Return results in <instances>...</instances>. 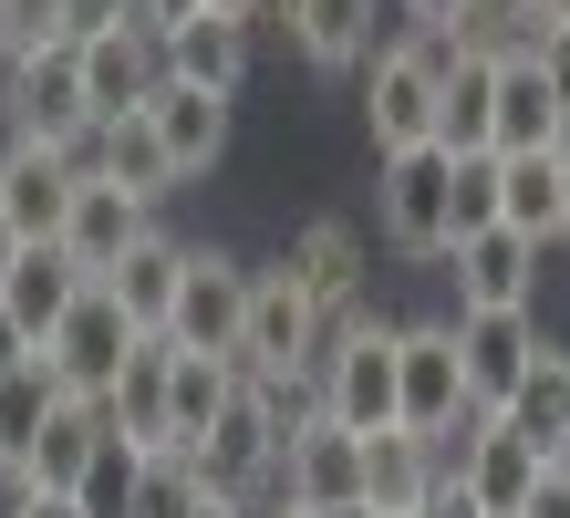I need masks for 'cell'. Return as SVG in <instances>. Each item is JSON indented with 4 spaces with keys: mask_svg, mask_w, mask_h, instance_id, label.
<instances>
[{
    "mask_svg": "<svg viewBox=\"0 0 570 518\" xmlns=\"http://www.w3.org/2000/svg\"><path fill=\"white\" fill-rule=\"evenodd\" d=\"M550 156L570 166V94H560V125H550Z\"/></svg>",
    "mask_w": 570,
    "mask_h": 518,
    "instance_id": "b9f144b4",
    "label": "cell"
},
{
    "mask_svg": "<svg viewBox=\"0 0 570 518\" xmlns=\"http://www.w3.org/2000/svg\"><path fill=\"white\" fill-rule=\"evenodd\" d=\"M249 518H312V508H291V498H281V488H271V498H259V508H249Z\"/></svg>",
    "mask_w": 570,
    "mask_h": 518,
    "instance_id": "7bdbcfd3",
    "label": "cell"
},
{
    "mask_svg": "<svg viewBox=\"0 0 570 518\" xmlns=\"http://www.w3.org/2000/svg\"><path fill=\"white\" fill-rule=\"evenodd\" d=\"M136 477H146V446H125V436H105V457L83 467V518H125V498H136Z\"/></svg>",
    "mask_w": 570,
    "mask_h": 518,
    "instance_id": "d6a6232c",
    "label": "cell"
},
{
    "mask_svg": "<svg viewBox=\"0 0 570 518\" xmlns=\"http://www.w3.org/2000/svg\"><path fill=\"white\" fill-rule=\"evenodd\" d=\"M498 426H509L529 457H570V353L560 342H540V353H529V373L509 384V404H498Z\"/></svg>",
    "mask_w": 570,
    "mask_h": 518,
    "instance_id": "d6986e66",
    "label": "cell"
},
{
    "mask_svg": "<svg viewBox=\"0 0 570 518\" xmlns=\"http://www.w3.org/2000/svg\"><path fill=\"white\" fill-rule=\"evenodd\" d=\"M146 125H156V146H166V166H177V177H208V166L228 156V94H197V84H156Z\"/></svg>",
    "mask_w": 570,
    "mask_h": 518,
    "instance_id": "603a6c76",
    "label": "cell"
},
{
    "mask_svg": "<svg viewBox=\"0 0 570 518\" xmlns=\"http://www.w3.org/2000/svg\"><path fill=\"white\" fill-rule=\"evenodd\" d=\"M239 394V363L218 353H166V446H197L218 426V404Z\"/></svg>",
    "mask_w": 570,
    "mask_h": 518,
    "instance_id": "83f0119b",
    "label": "cell"
},
{
    "mask_svg": "<svg viewBox=\"0 0 570 518\" xmlns=\"http://www.w3.org/2000/svg\"><path fill=\"white\" fill-rule=\"evenodd\" d=\"M11 260H21V238H11V218H0V281H11Z\"/></svg>",
    "mask_w": 570,
    "mask_h": 518,
    "instance_id": "bcb514c9",
    "label": "cell"
},
{
    "mask_svg": "<svg viewBox=\"0 0 570 518\" xmlns=\"http://www.w3.org/2000/svg\"><path fill=\"white\" fill-rule=\"evenodd\" d=\"M488 74H498L488 156H529V146H550V125H560V84L540 74V52H509V62H488Z\"/></svg>",
    "mask_w": 570,
    "mask_h": 518,
    "instance_id": "44dd1931",
    "label": "cell"
},
{
    "mask_svg": "<svg viewBox=\"0 0 570 518\" xmlns=\"http://www.w3.org/2000/svg\"><path fill=\"white\" fill-rule=\"evenodd\" d=\"M187 11H208V0H136V21H146V31H177Z\"/></svg>",
    "mask_w": 570,
    "mask_h": 518,
    "instance_id": "74e56055",
    "label": "cell"
},
{
    "mask_svg": "<svg viewBox=\"0 0 570 518\" xmlns=\"http://www.w3.org/2000/svg\"><path fill=\"white\" fill-rule=\"evenodd\" d=\"M208 508V477H197L187 446H156L146 477H136V498H125V518H197Z\"/></svg>",
    "mask_w": 570,
    "mask_h": 518,
    "instance_id": "f546056e",
    "label": "cell"
},
{
    "mask_svg": "<svg viewBox=\"0 0 570 518\" xmlns=\"http://www.w3.org/2000/svg\"><path fill=\"white\" fill-rule=\"evenodd\" d=\"M519 11H529V21H560V11H570V0H519Z\"/></svg>",
    "mask_w": 570,
    "mask_h": 518,
    "instance_id": "7dc6e473",
    "label": "cell"
},
{
    "mask_svg": "<svg viewBox=\"0 0 570 518\" xmlns=\"http://www.w3.org/2000/svg\"><path fill=\"white\" fill-rule=\"evenodd\" d=\"M560 187H570V166L550 146L498 156V228H519L529 250H550V238H560Z\"/></svg>",
    "mask_w": 570,
    "mask_h": 518,
    "instance_id": "484cf974",
    "label": "cell"
},
{
    "mask_svg": "<svg viewBox=\"0 0 570 518\" xmlns=\"http://www.w3.org/2000/svg\"><path fill=\"white\" fill-rule=\"evenodd\" d=\"M105 436H115V426H105V404L62 394V404L42 414V436L11 457V488H21V498H73V488H83V467L105 457Z\"/></svg>",
    "mask_w": 570,
    "mask_h": 518,
    "instance_id": "8fae6325",
    "label": "cell"
},
{
    "mask_svg": "<svg viewBox=\"0 0 570 518\" xmlns=\"http://www.w3.org/2000/svg\"><path fill=\"white\" fill-rule=\"evenodd\" d=\"M166 353H177V342L166 332H136V353H125V373L105 384V426L125 436V446H166Z\"/></svg>",
    "mask_w": 570,
    "mask_h": 518,
    "instance_id": "d4e9b609",
    "label": "cell"
},
{
    "mask_svg": "<svg viewBox=\"0 0 570 518\" xmlns=\"http://www.w3.org/2000/svg\"><path fill=\"white\" fill-rule=\"evenodd\" d=\"M312 518H374V508H363V498H353V508H312Z\"/></svg>",
    "mask_w": 570,
    "mask_h": 518,
    "instance_id": "681fc988",
    "label": "cell"
},
{
    "mask_svg": "<svg viewBox=\"0 0 570 518\" xmlns=\"http://www.w3.org/2000/svg\"><path fill=\"white\" fill-rule=\"evenodd\" d=\"M435 446L425 436H405V426H384V436H363V508L374 518H415L425 498H435Z\"/></svg>",
    "mask_w": 570,
    "mask_h": 518,
    "instance_id": "cb8c5ba5",
    "label": "cell"
},
{
    "mask_svg": "<svg viewBox=\"0 0 570 518\" xmlns=\"http://www.w3.org/2000/svg\"><path fill=\"white\" fill-rule=\"evenodd\" d=\"M239 384H249L259 414H271V436H281V446H291L301 426H322V384H312V373H239Z\"/></svg>",
    "mask_w": 570,
    "mask_h": 518,
    "instance_id": "1f68e13d",
    "label": "cell"
},
{
    "mask_svg": "<svg viewBox=\"0 0 570 518\" xmlns=\"http://www.w3.org/2000/svg\"><path fill=\"white\" fill-rule=\"evenodd\" d=\"M281 498L291 508H353L363 498V436H343L332 414H322V426H301L281 446Z\"/></svg>",
    "mask_w": 570,
    "mask_h": 518,
    "instance_id": "9a60e30c",
    "label": "cell"
},
{
    "mask_svg": "<svg viewBox=\"0 0 570 518\" xmlns=\"http://www.w3.org/2000/svg\"><path fill=\"white\" fill-rule=\"evenodd\" d=\"M21 363H31V332L11 322V311H0V373H21Z\"/></svg>",
    "mask_w": 570,
    "mask_h": 518,
    "instance_id": "f35d334b",
    "label": "cell"
},
{
    "mask_svg": "<svg viewBox=\"0 0 570 518\" xmlns=\"http://www.w3.org/2000/svg\"><path fill=\"white\" fill-rule=\"evenodd\" d=\"M156 52H166V84H197V94L249 84V21H228V11H187L177 31H156Z\"/></svg>",
    "mask_w": 570,
    "mask_h": 518,
    "instance_id": "2e32d148",
    "label": "cell"
},
{
    "mask_svg": "<svg viewBox=\"0 0 570 518\" xmlns=\"http://www.w3.org/2000/svg\"><path fill=\"white\" fill-rule=\"evenodd\" d=\"M519 518H570V457H560V467H540V488L519 498Z\"/></svg>",
    "mask_w": 570,
    "mask_h": 518,
    "instance_id": "8d00e7d4",
    "label": "cell"
},
{
    "mask_svg": "<svg viewBox=\"0 0 570 518\" xmlns=\"http://www.w3.org/2000/svg\"><path fill=\"white\" fill-rule=\"evenodd\" d=\"M456 11H466V0H405V21H415V31H446Z\"/></svg>",
    "mask_w": 570,
    "mask_h": 518,
    "instance_id": "ab89813d",
    "label": "cell"
},
{
    "mask_svg": "<svg viewBox=\"0 0 570 518\" xmlns=\"http://www.w3.org/2000/svg\"><path fill=\"white\" fill-rule=\"evenodd\" d=\"M239 322H249V270L228 260V250H187V281H177V311H166V342H177V353L239 363Z\"/></svg>",
    "mask_w": 570,
    "mask_h": 518,
    "instance_id": "277c9868",
    "label": "cell"
},
{
    "mask_svg": "<svg viewBox=\"0 0 570 518\" xmlns=\"http://www.w3.org/2000/svg\"><path fill=\"white\" fill-rule=\"evenodd\" d=\"M208 11H228V21H259V11H271V0H208Z\"/></svg>",
    "mask_w": 570,
    "mask_h": 518,
    "instance_id": "ee69618b",
    "label": "cell"
},
{
    "mask_svg": "<svg viewBox=\"0 0 570 518\" xmlns=\"http://www.w3.org/2000/svg\"><path fill=\"white\" fill-rule=\"evenodd\" d=\"M446 31H405L363 62V125H374V156H415L435 146V94H446Z\"/></svg>",
    "mask_w": 570,
    "mask_h": 518,
    "instance_id": "6da1fadb",
    "label": "cell"
},
{
    "mask_svg": "<svg viewBox=\"0 0 570 518\" xmlns=\"http://www.w3.org/2000/svg\"><path fill=\"white\" fill-rule=\"evenodd\" d=\"M456 394H466V414H498L509 404V384L529 373V353H540V322L529 311H456Z\"/></svg>",
    "mask_w": 570,
    "mask_h": 518,
    "instance_id": "ba28073f",
    "label": "cell"
},
{
    "mask_svg": "<svg viewBox=\"0 0 570 518\" xmlns=\"http://www.w3.org/2000/svg\"><path fill=\"white\" fill-rule=\"evenodd\" d=\"M488 104H498V74H488V62H446V94H435V146H446V156H488Z\"/></svg>",
    "mask_w": 570,
    "mask_h": 518,
    "instance_id": "f1b7e54d",
    "label": "cell"
},
{
    "mask_svg": "<svg viewBox=\"0 0 570 518\" xmlns=\"http://www.w3.org/2000/svg\"><path fill=\"white\" fill-rule=\"evenodd\" d=\"M52 42H62V0H0V62L52 52Z\"/></svg>",
    "mask_w": 570,
    "mask_h": 518,
    "instance_id": "e575fe53",
    "label": "cell"
},
{
    "mask_svg": "<svg viewBox=\"0 0 570 518\" xmlns=\"http://www.w3.org/2000/svg\"><path fill=\"white\" fill-rule=\"evenodd\" d=\"M115 21H136V0H62V42H94Z\"/></svg>",
    "mask_w": 570,
    "mask_h": 518,
    "instance_id": "d590c367",
    "label": "cell"
},
{
    "mask_svg": "<svg viewBox=\"0 0 570 518\" xmlns=\"http://www.w3.org/2000/svg\"><path fill=\"white\" fill-rule=\"evenodd\" d=\"M73 74H83L94 125H115V115H146V104H156L166 52H156L146 21H115V31H94V42H73Z\"/></svg>",
    "mask_w": 570,
    "mask_h": 518,
    "instance_id": "9c48e42d",
    "label": "cell"
},
{
    "mask_svg": "<svg viewBox=\"0 0 570 518\" xmlns=\"http://www.w3.org/2000/svg\"><path fill=\"white\" fill-rule=\"evenodd\" d=\"M83 187V156H62V146H0V218H11V238L31 250V238H62V207H73Z\"/></svg>",
    "mask_w": 570,
    "mask_h": 518,
    "instance_id": "7c38bea8",
    "label": "cell"
},
{
    "mask_svg": "<svg viewBox=\"0 0 570 518\" xmlns=\"http://www.w3.org/2000/svg\"><path fill=\"white\" fill-rule=\"evenodd\" d=\"M52 404H62V384H52V363H42V353H31L21 373H0V467H11L21 446L42 436V414H52Z\"/></svg>",
    "mask_w": 570,
    "mask_h": 518,
    "instance_id": "4dcf8cb0",
    "label": "cell"
},
{
    "mask_svg": "<svg viewBox=\"0 0 570 518\" xmlns=\"http://www.w3.org/2000/svg\"><path fill=\"white\" fill-rule=\"evenodd\" d=\"M197 518H249V508H239V498H218V488H208V508H197Z\"/></svg>",
    "mask_w": 570,
    "mask_h": 518,
    "instance_id": "f6af8a7d",
    "label": "cell"
},
{
    "mask_svg": "<svg viewBox=\"0 0 570 518\" xmlns=\"http://www.w3.org/2000/svg\"><path fill=\"white\" fill-rule=\"evenodd\" d=\"M94 281H83V270L73 260H62V238H31V250L11 260V281H0V311H11V322L31 332V353H42V342H52V322H62V311H73Z\"/></svg>",
    "mask_w": 570,
    "mask_h": 518,
    "instance_id": "7402d4cb",
    "label": "cell"
},
{
    "mask_svg": "<svg viewBox=\"0 0 570 518\" xmlns=\"http://www.w3.org/2000/svg\"><path fill=\"white\" fill-rule=\"evenodd\" d=\"M322 363V311L281 270H249V322H239V373H312Z\"/></svg>",
    "mask_w": 570,
    "mask_h": 518,
    "instance_id": "30bf717a",
    "label": "cell"
},
{
    "mask_svg": "<svg viewBox=\"0 0 570 518\" xmlns=\"http://www.w3.org/2000/svg\"><path fill=\"white\" fill-rule=\"evenodd\" d=\"M177 281H187V238L146 228L136 250H125V260L105 270V281H94V291H105V301H115L136 332H166V311H177Z\"/></svg>",
    "mask_w": 570,
    "mask_h": 518,
    "instance_id": "ffe728a7",
    "label": "cell"
},
{
    "mask_svg": "<svg viewBox=\"0 0 570 518\" xmlns=\"http://www.w3.org/2000/svg\"><path fill=\"white\" fill-rule=\"evenodd\" d=\"M83 166H94V177H115L136 207H156L166 187H177V166H166V146H156V125H146V115H115V125H94Z\"/></svg>",
    "mask_w": 570,
    "mask_h": 518,
    "instance_id": "4316f807",
    "label": "cell"
},
{
    "mask_svg": "<svg viewBox=\"0 0 570 518\" xmlns=\"http://www.w3.org/2000/svg\"><path fill=\"white\" fill-rule=\"evenodd\" d=\"M281 281L312 301V311L363 301V238H353V218H301L291 250H281Z\"/></svg>",
    "mask_w": 570,
    "mask_h": 518,
    "instance_id": "ac0fdd59",
    "label": "cell"
},
{
    "mask_svg": "<svg viewBox=\"0 0 570 518\" xmlns=\"http://www.w3.org/2000/svg\"><path fill=\"white\" fill-rule=\"evenodd\" d=\"M271 11L312 74H363L374 62V0H271Z\"/></svg>",
    "mask_w": 570,
    "mask_h": 518,
    "instance_id": "e0dca14e",
    "label": "cell"
},
{
    "mask_svg": "<svg viewBox=\"0 0 570 518\" xmlns=\"http://www.w3.org/2000/svg\"><path fill=\"white\" fill-rule=\"evenodd\" d=\"M446 270H456V311H529V291H540V250L519 228L446 238Z\"/></svg>",
    "mask_w": 570,
    "mask_h": 518,
    "instance_id": "5bb4252c",
    "label": "cell"
},
{
    "mask_svg": "<svg viewBox=\"0 0 570 518\" xmlns=\"http://www.w3.org/2000/svg\"><path fill=\"white\" fill-rule=\"evenodd\" d=\"M550 250H570V187H560V238H550Z\"/></svg>",
    "mask_w": 570,
    "mask_h": 518,
    "instance_id": "c3c4849f",
    "label": "cell"
},
{
    "mask_svg": "<svg viewBox=\"0 0 570 518\" xmlns=\"http://www.w3.org/2000/svg\"><path fill=\"white\" fill-rule=\"evenodd\" d=\"M498 228V156H456V187H446V238H478Z\"/></svg>",
    "mask_w": 570,
    "mask_h": 518,
    "instance_id": "836d02e7",
    "label": "cell"
},
{
    "mask_svg": "<svg viewBox=\"0 0 570 518\" xmlns=\"http://www.w3.org/2000/svg\"><path fill=\"white\" fill-rule=\"evenodd\" d=\"M0 518H83V498H21V508H0Z\"/></svg>",
    "mask_w": 570,
    "mask_h": 518,
    "instance_id": "60d3db41",
    "label": "cell"
},
{
    "mask_svg": "<svg viewBox=\"0 0 570 518\" xmlns=\"http://www.w3.org/2000/svg\"><path fill=\"white\" fill-rule=\"evenodd\" d=\"M466 414L456 394V332L446 322H394V426L405 436H446Z\"/></svg>",
    "mask_w": 570,
    "mask_h": 518,
    "instance_id": "8992f818",
    "label": "cell"
},
{
    "mask_svg": "<svg viewBox=\"0 0 570 518\" xmlns=\"http://www.w3.org/2000/svg\"><path fill=\"white\" fill-rule=\"evenodd\" d=\"M146 228H156V207H136V197L115 187V177H94V166H83L73 207H62V260H73L83 281H105V270H115L125 250H136Z\"/></svg>",
    "mask_w": 570,
    "mask_h": 518,
    "instance_id": "4fadbf2b",
    "label": "cell"
},
{
    "mask_svg": "<svg viewBox=\"0 0 570 518\" xmlns=\"http://www.w3.org/2000/svg\"><path fill=\"white\" fill-rule=\"evenodd\" d=\"M125 353H136V322H125L105 291H83V301L52 322V342H42L52 384H62V394H83V404H105V384L125 373Z\"/></svg>",
    "mask_w": 570,
    "mask_h": 518,
    "instance_id": "52a82bcc",
    "label": "cell"
},
{
    "mask_svg": "<svg viewBox=\"0 0 570 518\" xmlns=\"http://www.w3.org/2000/svg\"><path fill=\"white\" fill-rule=\"evenodd\" d=\"M0 125H11L21 146H62V156L94 146V104H83V74H73V42L21 52L11 74H0Z\"/></svg>",
    "mask_w": 570,
    "mask_h": 518,
    "instance_id": "7a4b0ae2",
    "label": "cell"
},
{
    "mask_svg": "<svg viewBox=\"0 0 570 518\" xmlns=\"http://www.w3.org/2000/svg\"><path fill=\"white\" fill-rule=\"evenodd\" d=\"M187 457H197V477H208L218 498H239V508H259V498L281 488V436H271V414L249 404V384L218 404V426L197 436Z\"/></svg>",
    "mask_w": 570,
    "mask_h": 518,
    "instance_id": "5b68a950",
    "label": "cell"
},
{
    "mask_svg": "<svg viewBox=\"0 0 570 518\" xmlns=\"http://www.w3.org/2000/svg\"><path fill=\"white\" fill-rule=\"evenodd\" d=\"M374 207H384V238L405 260H446V187H456V156L446 146H415V156H374Z\"/></svg>",
    "mask_w": 570,
    "mask_h": 518,
    "instance_id": "3957f363",
    "label": "cell"
}]
</instances>
